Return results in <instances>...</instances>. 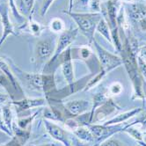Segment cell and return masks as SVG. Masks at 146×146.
Returning <instances> with one entry per match:
<instances>
[{
  "instance_id": "45",
  "label": "cell",
  "mask_w": 146,
  "mask_h": 146,
  "mask_svg": "<svg viewBox=\"0 0 146 146\" xmlns=\"http://www.w3.org/2000/svg\"><path fill=\"white\" fill-rule=\"evenodd\" d=\"M137 143H138V144L141 145V146H146V143H145L144 141H140V142H137Z\"/></svg>"
},
{
  "instance_id": "41",
  "label": "cell",
  "mask_w": 146,
  "mask_h": 146,
  "mask_svg": "<svg viewBox=\"0 0 146 146\" xmlns=\"http://www.w3.org/2000/svg\"><path fill=\"white\" fill-rule=\"evenodd\" d=\"M74 146H88L87 144H86V143H85V142H82V141H76L75 142V144H74Z\"/></svg>"
},
{
  "instance_id": "24",
  "label": "cell",
  "mask_w": 146,
  "mask_h": 146,
  "mask_svg": "<svg viewBox=\"0 0 146 146\" xmlns=\"http://www.w3.org/2000/svg\"><path fill=\"white\" fill-rule=\"evenodd\" d=\"M2 117L6 126L13 131V112L9 105H5L2 108Z\"/></svg>"
},
{
  "instance_id": "22",
  "label": "cell",
  "mask_w": 146,
  "mask_h": 146,
  "mask_svg": "<svg viewBox=\"0 0 146 146\" xmlns=\"http://www.w3.org/2000/svg\"><path fill=\"white\" fill-rule=\"evenodd\" d=\"M108 74V73L105 71V70H101L99 73H97V74L95 76H92V78L88 80V82L86 83V85L84 88L85 91H89L91 90L92 88H93L94 86H96L103 79V78L105 77L106 75Z\"/></svg>"
},
{
  "instance_id": "9",
  "label": "cell",
  "mask_w": 146,
  "mask_h": 146,
  "mask_svg": "<svg viewBox=\"0 0 146 146\" xmlns=\"http://www.w3.org/2000/svg\"><path fill=\"white\" fill-rule=\"evenodd\" d=\"M88 129H90L92 135L94 140L99 141V142H104L105 140H107L111 135H113V133H116L118 131H120L121 129H122L120 128L119 126H116V125H99V124H92L89 125Z\"/></svg>"
},
{
  "instance_id": "38",
  "label": "cell",
  "mask_w": 146,
  "mask_h": 146,
  "mask_svg": "<svg viewBox=\"0 0 146 146\" xmlns=\"http://www.w3.org/2000/svg\"><path fill=\"white\" fill-rule=\"evenodd\" d=\"M65 125L66 127L70 129H71L72 131H74L78 127H79V124L78 123L77 121L73 120V119H69L65 121Z\"/></svg>"
},
{
  "instance_id": "47",
  "label": "cell",
  "mask_w": 146,
  "mask_h": 146,
  "mask_svg": "<svg viewBox=\"0 0 146 146\" xmlns=\"http://www.w3.org/2000/svg\"><path fill=\"white\" fill-rule=\"evenodd\" d=\"M145 96H146V94H145Z\"/></svg>"
},
{
  "instance_id": "17",
  "label": "cell",
  "mask_w": 146,
  "mask_h": 146,
  "mask_svg": "<svg viewBox=\"0 0 146 146\" xmlns=\"http://www.w3.org/2000/svg\"><path fill=\"white\" fill-rule=\"evenodd\" d=\"M141 112H142V108H134L130 111L124 112L122 113H120V114H118V115L109 119L108 121H107L105 123H104V125H117V124H120L121 122L126 121L129 118H132L135 115H137V114Z\"/></svg>"
},
{
  "instance_id": "36",
  "label": "cell",
  "mask_w": 146,
  "mask_h": 146,
  "mask_svg": "<svg viewBox=\"0 0 146 146\" xmlns=\"http://www.w3.org/2000/svg\"><path fill=\"white\" fill-rule=\"evenodd\" d=\"M135 124H140L143 129H146V113H143V115L139 116L137 120H135V122L129 124V126H134Z\"/></svg>"
},
{
  "instance_id": "13",
  "label": "cell",
  "mask_w": 146,
  "mask_h": 146,
  "mask_svg": "<svg viewBox=\"0 0 146 146\" xmlns=\"http://www.w3.org/2000/svg\"><path fill=\"white\" fill-rule=\"evenodd\" d=\"M64 108L70 114L73 116H78L92 110V104L86 100H74L66 102L64 104Z\"/></svg>"
},
{
  "instance_id": "12",
  "label": "cell",
  "mask_w": 146,
  "mask_h": 146,
  "mask_svg": "<svg viewBox=\"0 0 146 146\" xmlns=\"http://www.w3.org/2000/svg\"><path fill=\"white\" fill-rule=\"evenodd\" d=\"M44 126L47 132L52 138H54L57 142H60L64 144V146H70L68 135L64 129H62L60 126L48 120H44Z\"/></svg>"
},
{
  "instance_id": "42",
  "label": "cell",
  "mask_w": 146,
  "mask_h": 146,
  "mask_svg": "<svg viewBox=\"0 0 146 146\" xmlns=\"http://www.w3.org/2000/svg\"><path fill=\"white\" fill-rule=\"evenodd\" d=\"M89 2H90V0H80V5L86 6L89 5Z\"/></svg>"
},
{
  "instance_id": "3",
  "label": "cell",
  "mask_w": 146,
  "mask_h": 146,
  "mask_svg": "<svg viewBox=\"0 0 146 146\" xmlns=\"http://www.w3.org/2000/svg\"><path fill=\"white\" fill-rule=\"evenodd\" d=\"M68 14L78 26V29L89 40V42H92L94 40V33L96 27L102 18L100 13H73V12H64Z\"/></svg>"
},
{
  "instance_id": "19",
  "label": "cell",
  "mask_w": 146,
  "mask_h": 146,
  "mask_svg": "<svg viewBox=\"0 0 146 146\" xmlns=\"http://www.w3.org/2000/svg\"><path fill=\"white\" fill-rule=\"evenodd\" d=\"M73 134H74L80 141L85 142L86 143L94 141V138H93L90 129L83 127V126L78 127L74 131H73Z\"/></svg>"
},
{
  "instance_id": "33",
  "label": "cell",
  "mask_w": 146,
  "mask_h": 146,
  "mask_svg": "<svg viewBox=\"0 0 146 146\" xmlns=\"http://www.w3.org/2000/svg\"><path fill=\"white\" fill-rule=\"evenodd\" d=\"M54 1L55 0H43L42 5H41V7H40V15L41 16H45V14L48 11V9L51 6V5L54 3Z\"/></svg>"
},
{
  "instance_id": "16",
  "label": "cell",
  "mask_w": 146,
  "mask_h": 146,
  "mask_svg": "<svg viewBox=\"0 0 146 146\" xmlns=\"http://www.w3.org/2000/svg\"><path fill=\"white\" fill-rule=\"evenodd\" d=\"M0 71L3 72L5 74V76L10 80V82L12 83V85L13 86V89L16 92H19L20 93H23L22 88L20 87L17 78L13 75V72L12 70L11 65H10L8 62L2 57H0Z\"/></svg>"
},
{
  "instance_id": "31",
  "label": "cell",
  "mask_w": 146,
  "mask_h": 146,
  "mask_svg": "<svg viewBox=\"0 0 146 146\" xmlns=\"http://www.w3.org/2000/svg\"><path fill=\"white\" fill-rule=\"evenodd\" d=\"M9 5L10 7L12 8V11H13V13L14 15V17L19 20V21H24L25 20V18L22 17L20 15L18 12V9H17V5L15 4L14 0H10V3H9Z\"/></svg>"
},
{
  "instance_id": "2",
  "label": "cell",
  "mask_w": 146,
  "mask_h": 146,
  "mask_svg": "<svg viewBox=\"0 0 146 146\" xmlns=\"http://www.w3.org/2000/svg\"><path fill=\"white\" fill-rule=\"evenodd\" d=\"M13 68L16 70L19 77L23 78L28 86L37 91H42L48 95V93L56 89V82L54 75L40 74V73H29L20 70L13 62Z\"/></svg>"
},
{
  "instance_id": "30",
  "label": "cell",
  "mask_w": 146,
  "mask_h": 146,
  "mask_svg": "<svg viewBox=\"0 0 146 146\" xmlns=\"http://www.w3.org/2000/svg\"><path fill=\"white\" fill-rule=\"evenodd\" d=\"M137 65L143 78L146 80V61H144L139 56H137Z\"/></svg>"
},
{
  "instance_id": "11",
  "label": "cell",
  "mask_w": 146,
  "mask_h": 146,
  "mask_svg": "<svg viewBox=\"0 0 146 146\" xmlns=\"http://www.w3.org/2000/svg\"><path fill=\"white\" fill-rule=\"evenodd\" d=\"M9 6L10 5L7 3H0V18L3 26V34L0 38V46L5 42L9 35H17L9 17Z\"/></svg>"
},
{
  "instance_id": "37",
  "label": "cell",
  "mask_w": 146,
  "mask_h": 146,
  "mask_svg": "<svg viewBox=\"0 0 146 146\" xmlns=\"http://www.w3.org/2000/svg\"><path fill=\"white\" fill-rule=\"evenodd\" d=\"M79 54H80L81 58H83V59H88L91 56V55H92V51H91V49L88 47H83L79 50Z\"/></svg>"
},
{
  "instance_id": "34",
  "label": "cell",
  "mask_w": 146,
  "mask_h": 146,
  "mask_svg": "<svg viewBox=\"0 0 146 146\" xmlns=\"http://www.w3.org/2000/svg\"><path fill=\"white\" fill-rule=\"evenodd\" d=\"M100 146H125V145L117 139L110 138V139L105 140Z\"/></svg>"
},
{
  "instance_id": "27",
  "label": "cell",
  "mask_w": 146,
  "mask_h": 146,
  "mask_svg": "<svg viewBox=\"0 0 146 146\" xmlns=\"http://www.w3.org/2000/svg\"><path fill=\"white\" fill-rule=\"evenodd\" d=\"M36 114H37V113H35V114H33V115H31V116H28V117H26V118L19 119L18 120V127L20 128L21 129L27 130V128L31 125V123H32V121H34V119L35 118Z\"/></svg>"
},
{
  "instance_id": "1",
  "label": "cell",
  "mask_w": 146,
  "mask_h": 146,
  "mask_svg": "<svg viewBox=\"0 0 146 146\" xmlns=\"http://www.w3.org/2000/svg\"><path fill=\"white\" fill-rule=\"evenodd\" d=\"M121 55L122 64L125 66L128 75L131 80L133 86V100L143 99V77L138 69L137 65V56L138 54L132 49L130 47L129 39L126 38L122 44L121 49Z\"/></svg>"
},
{
  "instance_id": "5",
  "label": "cell",
  "mask_w": 146,
  "mask_h": 146,
  "mask_svg": "<svg viewBox=\"0 0 146 146\" xmlns=\"http://www.w3.org/2000/svg\"><path fill=\"white\" fill-rule=\"evenodd\" d=\"M78 29L74 28V29H70V30H65L64 32H62V34H60V36L56 41V49L52 57L50 58V60L48 62V64H51V62H55L60 56L62 52H64L67 48H69L71 45V43L76 40L78 34Z\"/></svg>"
},
{
  "instance_id": "40",
  "label": "cell",
  "mask_w": 146,
  "mask_h": 146,
  "mask_svg": "<svg viewBox=\"0 0 146 146\" xmlns=\"http://www.w3.org/2000/svg\"><path fill=\"white\" fill-rule=\"evenodd\" d=\"M9 100V96L6 94H4V93H0V105L5 102H6Z\"/></svg>"
},
{
  "instance_id": "39",
  "label": "cell",
  "mask_w": 146,
  "mask_h": 146,
  "mask_svg": "<svg viewBox=\"0 0 146 146\" xmlns=\"http://www.w3.org/2000/svg\"><path fill=\"white\" fill-rule=\"evenodd\" d=\"M138 56L140 57H142L144 61H146V45L142 46L139 48L138 50Z\"/></svg>"
},
{
  "instance_id": "43",
  "label": "cell",
  "mask_w": 146,
  "mask_h": 146,
  "mask_svg": "<svg viewBox=\"0 0 146 146\" xmlns=\"http://www.w3.org/2000/svg\"><path fill=\"white\" fill-rule=\"evenodd\" d=\"M39 146H61L60 144L57 143H45V144H41Z\"/></svg>"
},
{
  "instance_id": "20",
  "label": "cell",
  "mask_w": 146,
  "mask_h": 146,
  "mask_svg": "<svg viewBox=\"0 0 146 146\" xmlns=\"http://www.w3.org/2000/svg\"><path fill=\"white\" fill-rule=\"evenodd\" d=\"M96 31L99 34H100L108 41H109L110 43H112L111 29H110L108 22L106 21V19H104L103 17L100 20V22H99V24H98V26L96 27Z\"/></svg>"
},
{
  "instance_id": "28",
  "label": "cell",
  "mask_w": 146,
  "mask_h": 146,
  "mask_svg": "<svg viewBox=\"0 0 146 146\" xmlns=\"http://www.w3.org/2000/svg\"><path fill=\"white\" fill-rule=\"evenodd\" d=\"M123 90V86L121 84L120 82H114L109 86V88L108 89V95H119L120 93L122 92Z\"/></svg>"
},
{
  "instance_id": "35",
  "label": "cell",
  "mask_w": 146,
  "mask_h": 146,
  "mask_svg": "<svg viewBox=\"0 0 146 146\" xmlns=\"http://www.w3.org/2000/svg\"><path fill=\"white\" fill-rule=\"evenodd\" d=\"M0 131L4 132L5 134H6L7 135H10V137H13V131L6 126V124L5 123L4 119H3V117L1 115H0Z\"/></svg>"
},
{
  "instance_id": "18",
  "label": "cell",
  "mask_w": 146,
  "mask_h": 146,
  "mask_svg": "<svg viewBox=\"0 0 146 146\" xmlns=\"http://www.w3.org/2000/svg\"><path fill=\"white\" fill-rule=\"evenodd\" d=\"M35 0H18L17 9L19 13L24 18H29L32 14Z\"/></svg>"
},
{
  "instance_id": "21",
  "label": "cell",
  "mask_w": 146,
  "mask_h": 146,
  "mask_svg": "<svg viewBox=\"0 0 146 146\" xmlns=\"http://www.w3.org/2000/svg\"><path fill=\"white\" fill-rule=\"evenodd\" d=\"M44 117L48 121H62V115L60 111L56 110L55 108L50 107V108H44Z\"/></svg>"
},
{
  "instance_id": "6",
  "label": "cell",
  "mask_w": 146,
  "mask_h": 146,
  "mask_svg": "<svg viewBox=\"0 0 146 146\" xmlns=\"http://www.w3.org/2000/svg\"><path fill=\"white\" fill-rule=\"evenodd\" d=\"M120 2L118 0H108L104 4H101L100 11L103 13L104 19L108 22L110 29L118 27L117 24V17L121 9Z\"/></svg>"
},
{
  "instance_id": "26",
  "label": "cell",
  "mask_w": 146,
  "mask_h": 146,
  "mask_svg": "<svg viewBox=\"0 0 146 146\" xmlns=\"http://www.w3.org/2000/svg\"><path fill=\"white\" fill-rule=\"evenodd\" d=\"M111 37H112V43H113L114 48H115L119 52L121 49L122 47V43L120 39V35H119V32H118V27L113 28L111 30Z\"/></svg>"
},
{
  "instance_id": "32",
  "label": "cell",
  "mask_w": 146,
  "mask_h": 146,
  "mask_svg": "<svg viewBox=\"0 0 146 146\" xmlns=\"http://www.w3.org/2000/svg\"><path fill=\"white\" fill-rule=\"evenodd\" d=\"M89 8L92 13H100L101 9V3L100 0H90L89 2Z\"/></svg>"
},
{
  "instance_id": "7",
  "label": "cell",
  "mask_w": 146,
  "mask_h": 146,
  "mask_svg": "<svg viewBox=\"0 0 146 146\" xmlns=\"http://www.w3.org/2000/svg\"><path fill=\"white\" fill-rule=\"evenodd\" d=\"M56 42L54 39L47 38L39 40L35 48V57L39 62H48L53 56Z\"/></svg>"
},
{
  "instance_id": "25",
  "label": "cell",
  "mask_w": 146,
  "mask_h": 146,
  "mask_svg": "<svg viewBox=\"0 0 146 146\" xmlns=\"http://www.w3.org/2000/svg\"><path fill=\"white\" fill-rule=\"evenodd\" d=\"M122 130H124L126 133H128L131 137H133L135 140H137V142L143 141V135H142V133L137 129L134 128L133 126L125 127Z\"/></svg>"
},
{
  "instance_id": "15",
  "label": "cell",
  "mask_w": 146,
  "mask_h": 146,
  "mask_svg": "<svg viewBox=\"0 0 146 146\" xmlns=\"http://www.w3.org/2000/svg\"><path fill=\"white\" fill-rule=\"evenodd\" d=\"M127 10L129 17L135 21L140 22L142 19L146 18V4L134 2L129 4Z\"/></svg>"
},
{
  "instance_id": "14",
  "label": "cell",
  "mask_w": 146,
  "mask_h": 146,
  "mask_svg": "<svg viewBox=\"0 0 146 146\" xmlns=\"http://www.w3.org/2000/svg\"><path fill=\"white\" fill-rule=\"evenodd\" d=\"M46 104V100L43 98L39 99H22L19 100L13 101L12 105L16 108L18 113H21L27 111L28 109L34 108H40L42 107Z\"/></svg>"
},
{
  "instance_id": "8",
  "label": "cell",
  "mask_w": 146,
  "mask_h": 146,
  "mask_svg": "<svg viewBox=\"0 0 146 146\" xmlns=\"http://www.w3.org/2000/svg\"><path fill=\"white\" fill-rule=\"evenodd\" d=\"M71 49L70 47L67 48L64 52H62L61 56L58 57L61 62V68L62 75L64 77L65 81L69 86H72L75 83L74 70H73V64L71 58Z\"/></svg>"
},
{
  "instance_id": "44",
  "label": "cell",
  "mask_w": 146,
  "mask_h": 146,
  "mask_svg": "<svg viewBox=\"0 0 146 146\" xmlns=\"http://www.w3.org/2000/svg\"><path fill=\"white\" fill-rule=\"evenodd\" d=\"M123 3H127V4H132L135 2V0H121Z\"/></svg>"
},
{
  "instance_id": "4",
  "label": "cell",
  "mask_w": 146,
  "mask_h": 146,
  "mask_svg": "<svg viewBox=\"0 0 146 146\" xmlns=\"http://www.w3.org/2000/svg\"><path fill=\"white\" fill-rule=\"evenodd\" d=\"M92 42L94 44V47L97 51L101 70L108 73L122 64V60L121 57L110 53L104 48H102L95 40H93Z\"/></svg>"
},
{
  "instance_id": "46",
  "label": "cell",
  "mask_w": 146,
  "mask_h": 146,
  "mask_svg": "<svg viewBox=\"0 0 146 146\" xmlns=\"http://www.w3.org/2000/svg\"><path fill=\"white\" fill-rule=\"evenodd\" d=\"M137 146H141V145H139V144H138V145H137Z\"/></svg>"
},
{
  "instance_id": "10",
  "label": "cell",
  "mask_w": 146,
  "mask_h": 146,
  "mask_svg": "<svg viewBox=\"0 0 146 146\" xmlns=\"http://www.w3.org/2000/svg\"><path fill=\"white\" fill-rule=\"evenodd\" d=\"M117 109H119L118 106L111 99H108L105 103H103L93 112L92 122L94 124L104 121L109 116H111L113 113H115Z\"/></svg>"
},
{
  "instance_id": "23",
  "label": "cell",
  "mask_w": 146,
  "mask_h": 146,
  "mask_svg": "<svg viewBox=\"0 0 146 146\" xmlns=\"http://www.w3.org/2000/svg\"><path fill=\"white\" fill-rule=\"evenodd\" d=\"M49 29L52 32L56 33V34H62V32H64L66 30L64 22L62 21V19H61L60 18H54L50 20Z\"/></svg>"
},
{
  "instance_id": "29",
  "label": "cell",
  "mask_w": 146,
  "mask_h": 146,
  "mask_svg": "<svg viewBox=\"0 0 146 146\" xmlns=\"http://www.w3.org/2000/svg\"><path fill=\"white\" fill-rule=\"evenodd\" d=\"M41 30H42V27H41L40 24L36 21L31 20L30 23L28 24V31L33 35L39 36L41 33Z\"/></svg>"
}]
</instances>
